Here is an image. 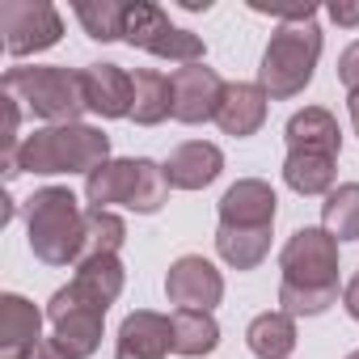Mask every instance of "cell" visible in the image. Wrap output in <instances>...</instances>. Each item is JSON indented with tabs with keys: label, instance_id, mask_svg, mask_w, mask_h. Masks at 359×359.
I'll list each match as a JSON object with an SVG mask.
<instances>
[{
	"label": "cell",
	"instance_id": "cell-1",
	"mask_svg": "<svg viewBox=\"0 0 359 359\" xmlns=\"http://www.w3.org/2000/svg\"><path fill=\"white\" fill-rule=\"evenodd\" d=\"M110 161V135L102 127L89 123H68V127H39L22 140L13 165L5 169V177L13 182L18 173H39V177H55V173H93L97 165Z\"/></svg>",
	"mask_w": 359,
	"mask_h": 359
},
{
	"label": "cell",
	"instance_id": "cell-2",
	"mask_svg": "<svg viewBox=\"0 0 359 359\" xmlns=\"http://www.w3.org/2000/svg\"><path fill=\"white\" fill-rule=\"evenodd\" d=\"M26 237L39 262L47 266H76L85 250V208L68 187H43L26 199Z\"/></svg>",
	"mask_w": 359,
	"mask_h": 359
},
{
	"label": "cell",
	"instance_id": "cell-3",
	"mask_svg": "<svg viewBox=\"0 0 359 359\" xmlns=\"http://www.w3.org/2000/svg\"><path fill=\"white\" fill-rule=\"evenodd\" d=\"M317 60H321V26L317 22H287L271 34L266 51H262L258 85L266 89V97L287 102L313 85Z\"/></svg>",
	"mask_w": 359,
	"mask_h": 359
},
{
	"label": "cell",
	"instance_id": "cell-4",
	"mask_svg": "<svg viewBox=\"0 0 359 359\" xmlns=\"http://www.w3.org/2000/svg\"><path fill=\"white\" fill-rule=\"evenodd\" d=\"M5 93L18 97L34 118H43L47 127H68L81 123L85 106V85L81 72L64 68V64H34V68H9L5 72Z\"/></svg>",
	"mask_w": 359,
	"mask_h": 359
},
{
	"label": "cell",
	"instance_id": "cell-5",
	"mask_svg": "<svg viewBox=\"0 0 359 359\" xmlns=\"http://www.w3.org/2000/svg\"><path fill=\"white\" fill-rule=\"evenodd\" d=\"M123 43L127 47H140L156 60H169V64H203L208 47L195 30H182L173 26L169 13L152 0H127V22H123Z\"/></svg>",
	"mask_w": 359,
	"mask_h": 359
},
{
	"label": "cell",
	"instance_id": "cell-6",
	"mask_svg": "<svg viewBox=\"0 0 359 359\" xmlns=\"http://www.w3.org/2000/svg\"><path fill=\"white\" fill-rule=\"evenodd\" d=\"M123 283H127V271H123L118 254L81 258L72 283L60 287V292L47 300V321L60 317V313H68V309H93V313H106V309L123 296Z\"/></svg>",
	"mask_w": 359,
	"mask_h": 359
},
{
	"label": "cell",
	"instance_id": "cell-7",
	"mask_svg": "<svg viewBox=\"0 0 359 359\" xmlns=\"http://www.w3.org/2000/svg\"><path fill=\"white\" fill-rule=\"evenodd\" d=\"M0 34H5V51L13 60L51 51L64 39V18L47 0H5L0 5Z\"/></svg>",
	"mask_w": 359,
	"mask_h": 359
},
{
	"label": "cell",
	"instance_id": "cell-8",
	"mask_svg": "<svg viewBox=\"0 0 359 359\" xmlns=\"http://www.w3.org/2000/svg\"><path fill=\"white\" fill-rule=\"evenodd\" d=\"M283 283L300 287H338V237L325 229H296L279 250Z\"/></svg>",
	"mask_w": 359,
	"mask_h": 359
},
{
	"label": "cell",
	"instance_id": "cell-9",
	"mask_svg": "<svg viewBox=\"0 0 359 359\" xmlns=\"http://www.w3.org/2000/svg\"><path fill=\"white\" fill-rule=\"evenodd\" d=\"M169 81H173V118L177 123H187V127L216 123L220 102H224V85H229V81H220L216 68L187 64V68H173Z\"/></svg>",
	"mask_w": 359,
	"mask_h": 359
},
{
	"label": "cell",
	"instance_id": "cell-10",
	"mask_svg": "<svg viewBox=\"0 0 359 359\" xmlns=\"http://www.w3.org/2000/svg\"><path fill=\"white\" fill-rule=\"evenodd\" d=\"M165 296L177 309H203L212 313L224 300V275L203 254H182L165 275Z\"/></svg>",
	"mask_w": 359,
	"mask_h": 359
},
{
	"label": "cell",
	"instance_id": "cell-11",
	"mask_svg": "<svg viewBox=\"0 0 359 359\" xmlns=\"http://www.w3.org/2000/svg\"><path fill=\"white\" fill-rule=\"evenodd\" d=\"M173 351V317L135 309L123 317L114 338V359H169Z\"/></svg>",
	"mask_w": 359,
	"mask_h": 359
},
{
	"label": "cell",
	"instance_id": "cell-12",
	"mask_svg": "<svg viewBox=\"0 0 359 359\" xmlns=\"http://www.w3.org/2000/svg\"><path fill=\"white\" fill-rule=\"evenodd\" d=\"M43 309L18 292L0 296V359H30L43 338Z\"/></svg>",
	"mask_w": 359,
	"mask_h": 359
},
{
	"label": "cell",
	"instance_id": "cell-13",
	"mask_svg": "<svg viewBox=\"0 0 359 359\" xmlns=\"http://www.w3.org/2000/svg\"><path fill=\"white\" fill-rule=\"evenodd\" d=\"M85 85V106L97 118H131L135 106V76L118 64H89L81 72Z\"/></svg>",
	"mask_w": 359,
	"mask_h": 359
},
{
	"label": "cell",
	"instance_id": "cell-14",
	"mask_svg": "<svg viewBox=\"0 0 359 359\" xmlns=\"http://www.w3.org/2000/svg\"><path fill=\"white\" fill-rule=\"evenodd\" d=\"M279 199L262 177H241L220 195V224L229 229H275Z\"/></svg>",
	"mask_w": 359,
	"mask_h": 359
},
{
	"label": "cell",
	"instance_id": "cell-15",
	"mask_svg": "<svg viewBox=\"0 0 359 359\" xmlns=\"http://www.w3.org/2000/svg\"><path fill=\"white\" fill-rule=\"evenodd\" d=\"M224 169V152L208 140H187V144H177L165 161V177H169V187L173 191H203L212 187L216 177Z\"/></svg>",
	"mask_w": 359,
	"mask_h": 359
},
{
	"label": "cell",
	"instance_id": "cell-16",
	"mask_svg": "<svg viewBox=\"0 0 359 359\" xmlns=\"http://www.w3.org/2000/svg\"><path fill=\"white\" fill-rule=\"evenodd\" d=\"M266 89L258 81H229L224 85V102H220V114H216V127L233 140H245L254 131H262L266 123Z\"/></svg>",
	"mask_w": 359,
	"mask_h": 359
},
{
	"label": "cell",
	"instance_id": "cell-17",
	"mask_svg": "<svg viewBox=\"0 0 359 359\" xmlns=\"http://www.w3.org/2000/svg\"><path fill=\"white\" fill-rule=\"evenodd\" d=\"M135 182H140V156H118V161L97 165L85 177V199H89V208H106V212L110 208H127L131 212Z\"/></svg>",
	"mask_w": 359,
	"mask_h": 359
},
{
	"label": "cell",
	"instance_id": "cell-18",
	"mask_svg": "<svg viewBox=\"0 0 359 359\" xmlns=\"http://www.w3.org/2000/svg\"><path fill=\"white\" fill-rule=\"evenodd\" d=\"M283 140H287V152H325V156H338L342 152V131H338V118L325 110V106H304L287 118L283 127Z\"/></svg>",
	"mask_w": 359,
	"mask_h": 359
},
{
	"label": "cell",
	"instance_id": "cell-19",
	"mask_svg": "<svg viewBox=\"0 0 359 359\" xmlns=\"http://www.w3.org/2000/svg\"><path fill=\"white\" fill-rule=\"evenodd\" d=\"M51 325H55L51 342H55V351H60L64 359H89V355H97V346H102L106 313H93V309H68V313L51 317Z\"/></svg>",
	"mask_w": 359,
	"mask_h": 359
},
{
	"label": "cell",
	"instance_id": "cell-20",
	"mask_svg": "<svg viewBox=\"0 0 359 359\" xmlns=\"http://www.w3.org/2000/svg\"><path fill=\"white\" fill-rule=\"evenodd\" d=\"M245 346L258 359H287L296 351V317L292 313H258L245 325Z\"/></svg>",
	"mask_w": 359,
	"mask_h": 359
},
{
	"label": "cell",
	"instance_id": "cell-21",
	"mask_svg": "<svg viewBox=\"0 0 359 359\" xmlns=\"http://www.w3.org/2000/svg\"><path fill=\"white\" fill-rule=\"evenodd\" d=\"M220 346V321L203 309H177L173 313V351L187 359H203Z\"/></svg>",
	"mask_w": 359,
	"mask_h": 359
},
{
	"label": "cell",
	"instance_id": "cell-22",
	"mask_svg": "<svg viewBox=\"0 0 359 359\" xmlns=\"http://www.w3.org/2000/svg\"><path fill=\"white\" fill-rule=\"evenodd\" d=\"M334 161L325 152H287L283 156V182L296 195H330L334 191Z\"/></svg>",
	"mask_w": 359,
	"mask_h": 359
},
{
	"label": "cell",
	"instance_id": "cell-23",
	"mask_svg": "<svg viewBox=\"0 0 359 359\" xmlns=\"http://www.w3.org/2000/svg\"><path fill=\"white\" fill-rule=\"evenodd\" d=\"M131 118L140 127H156L165 118H173V81L156 68H140L135 72V106Z\"/></svg>",
	"mask_w": 359,
	"mask_h": 359
},
{
	"label": "cell",
	"instance_id": "cell-24",
	"mask_svg": "<svg viewBox=\"0 0 359 359\" xmlns=\"http://www.w3.org/2000/svg\"><path fill=\"white\" fill-rule=\"evenodd\" d=\"M216 254L233 266V271H254L266 262L271 254V229H216Z\"/></svg>",
	"mask_w": 359,
	"mask_h": 359
},
{
	"label": "cell",
	"instance_id": "cell-25",
	"mask_svg": "<svg viewBox=\"0 0 359 359\" xmlns=\"http://www.w3.org/2000/svg\"><path fill=\"white\" fill-rule=\"evenodd\" d=\"M72 13H76V22L85 26V34L93 43H118L123 39L127 0H76Z\"/></svg>",
	"mask_w": 359,
	"mask_h": 359
},
{
	"label": "cell",
	"instance_id": "cell-26",
	"mask_svg": "<svg viewBox=\"0 0 359 359\" xmlns=\"http://www.w3.org/2000/svg\"><path fill=\"white\" fill-rule=\"evenodd\" d=\"M321 229L338 241H359V182H342L321 203Z\"/></svg>",
	"mask_w": 359,
	"mask_h": 359
},
{
	"label": "cell",
	"instance_id": "cell-27",
	"mask_svg": "<svg viewBox=\"0 0 359 359\" xmlns=\"http://www.w3.org/2000/svg\"><path fill=\"white\" fill-rule=\"evenodd\" d=\"M127 241V224L118 212L106 208H85V250L81 258H102V254H118Z\"/></svg>",
	"mask_w": 359,
	"mask_h": 359
},
{
	"label": "cell",
	"instance_id": "cell-28",
	"mask_svg": "<svg viewBox=\"0 0 359 359\" xmlns=\"http://www.w3.org/2000/svg\"><path fill=\"white\" fill-rule=\"evenodd\" d=\"M169 199V177H165V165L140 156V182H135V199H131V212L135 216H156Z\"/></svg>",
	"mask_w": 359,
	"mask_h": 359
},
{
	"label": "cell",
	"instance_id": "cell-29",
	"mask_svg": "<svg viewBox=\"0 0 359 359\" xmlns=\"http://www.w3.org/2000/svg\"><path fill=\"white\" fill-rule=\"evenodd\" d=\"M279 304L292 317H321L330 304H338V287H300V283H279Z\"/></svg>",
	"mask_w": 359,
	"mask_h": 359
},
{
	"label": "cell",
	"instance_id": "cell-30",
	"mask_svg": "<svg viewBox=\"0 0 359 359\" xmlns=\"http://www.w3.org/2000/svg\"><path fill=\"white\" fill-rule=\"evenodd\" d=\"M338 81L346 85V93H359V43H351L338 55Z\"/></svg>",
	"mask_w": 359,
	"mask_h": 359
},
{
	"label": "cell",
	"instance_id": "cell-31",
	"mask_svg": "<svg viewBox=\"0 0 359 359\" xmlns=\"http://www.w3.org/2000/svg\"><path fill=\"white\" fill-rule=\"evenodd\" d=\"M325 13H330V22H338V26H359V5H342V0H334Z\"/></svg>",
	"mask_w": 359,
	"mask_h": 359
},
{
	"label": "cell",
	"instance_id": "cell-32",
	"mask_svg": "<svg viewBox=\"0 0 359 359\" xmlns=\"http://www.w3.org/2000/svg\"><path fill=\"white\" fill-rule=\"evenodd\" d=\"M342 309L351 313V321H359V271L351 275V283L342 287Z\"/></svg>",
	"mask_w": 359,
	"mask_h": 359
},
{
	"label": "cell",
	"instance_id": "cell-33",
	"mask_svg": "<svg viewBox=\"0 0 359 359\" xmlns=\"http://www.w3.org/2000/svg\"><path fill=\"white\" fill-rule=\"evenodd\" d=\"M30 359H64V355H60V351H55V342L47 338V342H39V351H34Z\"/></svg>",
	"mask_w": 359,
	"mask_h": 359
},
{
	"label": "cell",
	"instance_id": "cell-34",
	"mask_svg": "<svg viewBox=\"0 0 359 359\" xmlns=\"http://www.w3.org/2000/svg\"><path fill=\"white\" fill-rule=\"evenodd\" d=\"M346 110H351V127L359 135V93H346Z\"/></svg>",
	"mask_w": 359,
	"mask_h": 359
},
{
	"label": "cell",
	"instance_id": "cell-35",
	"mask_svg": "<svg viewBox=\"0 0 359 359\" xmlns=\"http://www.w3.org/2000/svg\"><path fill=\"white\" fill-rule=\"evenodd\" d=\"M346 359H359V351H351V355H346Z\"/></svg>",
	"mask_w": 359,
	"mask_h": 359
}]
</instances>
